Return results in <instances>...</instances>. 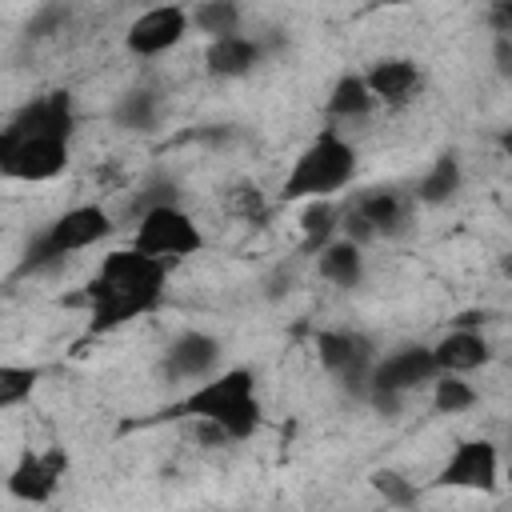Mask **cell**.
<instances>
[{"mask_svg":"<svg viewBox=\"0 0 512 512\" xmlns=\"http://www.w3.org/2000/svg\"><path fill=\"white\" fill-rule=\"evenodd\" d=\"M372 108H376V96H372L364 72H344V76L332 84L328 100H324V112H328L332 120H364Z\"/></svg>","mask_w":512,"mask_h":512,"instance_id":"cell-19","label":"cell"},{"mask_svg":"<svg viewBox=\"0 0 512 512\" xmlns=\"http://www.w3.org/2000/svg\"><path fill=\"white\" fill-rule=\"evenodd\" d=\"M240 16L244 12L232 0H204V4L192 8V28L204 32L208 44H212V40H224V36H240Z\"/></svg>","mask_w":512,"mask_h":512,"instance_id":"cell-22","label":"cell"},{"mask_svg":"<svg viewBox=\"0 0 512 512\" xmlns=\"http://www.w3.org/2000/svg\"><path fill=\"white\" fill-rule=\"evenodd\" d=\"M264 60V44L256 36H224V40H212L204 48V68L220 80H236V76H248L256 64Z\"/></svg>","mask_w":512,"mask_h":512,"instance_id":"cell-17","label":"cell"},{"mask_svg":"<svg viewBox=\"0 0 512 512\" xmlns=\"http://www.w3.org/2000/svg\"><path fill=\"white\" fill-rule=\"evenodd\" d=\"M368 484H372V492H376L388 508H412L416 496H420V488H416L400 468H376V472L368 476Z\"/></svg>","mask_w":512,"mask_h":512,"instance_id":"cell-26","label":"cell"},{"mask_svg":"<svg viewBox=\"0 0 512 512\" xmlns=\"http://www.w3.org/2000/svg\"><path fill=\"white\" fill-rule=\"evenodd\" d=\"M432 356L440 376H468L492 360V348L480 336V328H452L432 344Z\"/></svg>","mask_w":512,"mask_h":512,"instance_id":"cell-15","label":"cell"},{"mask_svg":"<svg viewBox=\"0 0 512 512\" xmlns=\"http://www.w3.org/2000/svg\"><path fill=\"white\" fill-rule=\"evenodd\" d=\"M500 148H504V152L512 156V132H504V136H500Z\"/></svg>","mask_w":512,"mask_h":512,"instance_id":"cell-31","label":"cell"},{"mask_svg":"<svg viewBox=\"0 0 512 512\" xmlns=\"http://www.w3.org/2000/svg\"><path fill=\"white\" fill-rule=\"evenodd\" d=\"M440 368H436V356L428 344H404V348H392L388 356L376 360L372 368V380H368V392H396V396H408L416 392L420 384H436Z\"/></svg>","mask_w":512,"mask_h":512,"instance_id":"cell-10","label":"cell"},{"mask_svg":"<svg viewBox=\"0 0 512 512\" xmlns=\"http://www.w3.org/2000/svg\"><path fill=\"white\" fill-rule=\"evenodd\" d=\"M168 288V264L152 260L136 248H112L100 268L92 272V280L84 284V300H88V316H92V332H112L120 324H132L148 312L160 308Z\"/></svg>","mask_w":512,"mask_h":512,"instance_id":"cell-1","label":"cell"},{"mask_svg":"<svg viewBox=\"0 0 512 512\" xmlns=\"http://www.w3.org/2000/svg\"><path fill=\"white\" fill-rule=\"evenodd\" d=\"M168 416H188L196 424H212L220 428L228 440H248L260 420V396H256V372L252 368H224L212 380L196 384L176 408H168Z\"/></svg>","mask_w":512,"mask_h":512,"instance_id":"cell-2","label":"cell"},{"mask_svg":"<svg viewBox=\"0 0 512 512\" xmlns=\"http://www.w3.org/2000/svg\"><path fill=\"white\" fill-rule=\"evenodd\" d=\"M72 164V140L0 132V172L24 184H48Z\"/></svg>","mask_w":512,"mask_h":512,"instance_id":"cell-6","label":"cell"},{"mask_svg":"<svg viewBox=\"0 0 512 512\" xmlns=\"http://www.w3.org/2000/svg\"><path fill=\"white\" fill-rule=\"evenodd\" d=\"M68 472V456L64 448H44V452H24L12 468H8V496L24 500V504H48Z\"/></svg>","mask_w":512,"mask_h":512,"instance_id":"cell-11","label":"cell"},{"mask_svg":"<svg viewBox=\"0 0 512 512\" xmlns=\"http://www.w3.org/2000/svg\"><path fill=\"white\" fill-rule=\"evenodd\" d=\"M504 484V472H500V448L484 436H468L460 440L448 460L436 468L432 476V488H456V492H496Z\"/></svg>","mask_w":512,"mask_h":512,"instance_id":"cell-8","label":"cell"},{"mask_svg":"<svg viewBox=\"0 0 512 512\" xmlns=\"http://www.w3.org/2000/svg\"><path fill=\"white\" fill-rule=\"evenodd\" d=\"M336 228H340V212H336L332 200L304 204V212H300V248L308 256H320L336 240Z\"/></svg>","mask_w":512,"mask_h":512,"instance_id":"cell-21","label":"cell"},{"mask_svg":"<svg viewBox=\"0 0 512 512\" xmlns=\"http://www.w3.org/2000/svg\"><path fill=\"white\" fill-rule=\"evenodd\" d=\"M316 356L328 376H336L340 388L368 396V380L376 368V344L356 328H324L316 336Z\"/></svg>","mask_w":512,"mask_h":512,"instance_id":"cell-7","label":"cell"},{"mask_svg":"<svg viewBox=\"0 0 512 512\" xmlns=\"http://www.w3.org/2000/svg\"><path fill=\"white\" fill-rule=\"evenodd\" d=\"M480 392L468 384V376H436L432 384V412L440 416H460L468 408H476Z\"/></svg>","mask_w":512,"mask_h":512,"instance_id":"cell-24","label":"cell"},{"mask_svg":"<svg viewBox=\"0 0 512 512\" xmlns=\"http://www.w3.org/2000/svg\"><path fill=\"white\" fill-rule=\"evenodd\" d=\"M112 232H116V224H112V216H108L104 204H76V208L60 212V216L28 244L20 272H48V268L64 264L72 252H84V248L108 240Z\"/></svg>","mask_w":512,"mask_h":512,"instance_id":"cell-4","label":"cell"},{"mask_svg":"<svg viewBox=\"0 0 512 512\" xmlns=\"http://www.w3.org/2000/svg\"><path fill=\"white\" fill-rule=\"evenodd\" d=\"M112 120H116L120 128H128V132H152L156 120H160V100H156V92H148V88L124 92V96L116 100V108H112Z\"/></svg>","mask_w":512,"mask_h":512,"instance_id":"cell-23","label":"cell"},{"mask_svg":"<svg viewBox=\"0 0 512 512\" xmlns=\"http://www.w3.org/2000/svg\"><path fill=\"white\" fill-rule=\"evenodd\" d=\"M220 340L212 332H200V328H184L168 348H164V360H160V372L168 380H180V384H204L216 376L220 368Z\"/></svg>","mask_w":512,"mask_h":512,"instance_id":"cell-12","label":"cell"},{"mask_svg":"<svg viewBox=\"0 0 512 512\" xmlns=\"http://www.w3.org/2000/svg\"><path fill=\"white\" fill-rule=\"evenodd\" d=\"M192 28V8H180V4H156V8H144L128 32H124V48L140 60H156L164 52H172Z\"/></svg>","mask_w":512,"mask_h":512,"instance_id":"cell-9","label":"cell"},{"mask_svg":"<svg viewBox=\"0 0 512 512\" xmlns=\"http://www.w3.org/2000/svg\"><path fill=\"white\" fill-rule=\"evenodd\" d=\"M504 484H508V492H512V464H508V472H504Z\"/></svg>","mask_w":512,"mask_h":512,"instance_id":"cell-32","label":"cell"},{"mask_svg":"<svg viewBox=\"0 0 512 512\" xmlns=\"http://www.w3.org/2000/svg\"><path fill=\"white\" fill-rule=\"evenodd\" d=\"M36 380H40V368H32V364H4L0 368V408L12 412L24 400H32Z\"/></svg>","mask_w":512,"mask_h":512,"instance_id":"cell-25","label":"cell"},{"mask_svg":"<svg viewBox=\"0 0 512 512\" xmlns=\"http://www.w3.org/2000/svg\"><path fill=\"white\" fill-rule=\"evenodd\" d=\"M316 272H320L324 284L352 292V288L364 284V248L340 236V240H332V244L316 256Z\"/></svg>","mask_w":512,"mask_h":512,"instance_id":"cell-18","label":"cell"},{"mask_svg":"<svg viewBox=\"0 0 512 512\" xmlns=\"http://www.w3.org/2000/svg\"><path fill=\"white\" fill-rule=\"evenodd\" d=\"M132 248L144 252V256H152V260L172 264V260L196 256L204 248V232H200V224L180 204H156V208H148L136 220Z\"/></svg>","mask_w":512,"mask_h":512,"instance_id":"cell-5","label":"cell"},{"mask_svg":"<svg viewBox=\"0 0 512 512\" xmlns=\"http://www.w3.org/2000/svg\"><path fill=\"white\" fill-rule=\"evenodd\" d=\"M496 68L500 72H512V36H496Z\"/></svg>","mask_w":512,"mask_h":512,"instance_id":"cell-29","label":"cell"},{"mask_svg":"<svg viewBox=\"0 0 512 512\" xmlns=\"http://www.w3.org/2000/svg\"><path fill=\"white\" fill-rule=\"evenodd\" d=\"M356 180V148L340 132H320L288 168L280 196L284 200H332Z\"/></svg>","mask_w":512,"mask_h":512,"instance_id":"cell-3","label":"cell"},{"mask_svg":"<svg viewBox=\"0 0 512 512\" xmlns=\"http://www.w3.org/2000/svg\"><path fill=\"white\" fill-rule=\"evenodd\" d=\"M488 24L496 36H512V0H500L488 8Z\"/></svg>","mask_w":512,"mask_h":512,"instance_id":"cell-28","label":"cell"},{"mask_svg":"<svg viewBox=\"0 0 512 512\" xmlns=\"http://www.w3.org/2000/svg\"><path fill=\"white\" fill-rule=\"evenodd\" d=\"M364 80H368L376 104H384V108H404V104H412V100L420 96V88H424V72H420L416 60H408V56H380V60L364 72Z\"/></svg>","mask_w":512,"mask_h":512,"instance_id":"cell-14","label":"cell"},{"mask_svg":"<svg viewBox=\"0 0 512 512\" xmlns=\"http://www.w3.org/2000/svg\"><path fill=\"white\" fill-rule=\"evenodd\" d=\"M364 400H368V404H372V408H376L380 416L396 420V416L404 412V400H408V396H396V392H368Z\"/></svg>","mask_w":512,"mask_h":512,"instance_id":"cell-27","label":"cell"},{"mask_svg":"<svg viewBox=\"0 0 512 512\" xmlns=\"http://www.w3.org/2000/svg\"><path fill=\"white\" fill-rule=\"evenodd\" d=\"M12 136H56V140H72L76 132V108H72V92L68 88H52L36 100H28L8 128Z\"/></svg>","mask_w":512,"mask_h":512,"instance_id":"cell-13","label":"cell"},{"mask_svg":"<svg viewBox=\"0 0 512 512\" xmlns=\"http://www.w3.org/2000/svg\"><path fill=\"white\" fill-rule=\"evenodd\" d=\"M500 272H504V276H508V280H512V248H508V252H504V256H500Z\"/></svg>","mask_w":512,"mask_h":512,"instance_id":"cell-30","label":"cell"},{"mask_svg":"<svg viewBox=\"0 0 512 512\" xmlns=\"http://www.w3.org/2000/svg\"><path fill=\"white\" fill-rule=\"evenodd\" d=\"M460 188H464V168H460L456 152H444V156H436V160L428 164V172L416 180L412 200H416V204H448Z\"/></svg>","mask_w":512,"mask_h":512,"instance_id":"cell-20","label":"cell"},{"mask_svg":"<svg viewBox=\"0 0 512 512\" xmlns=\"http://www.w3.org/2000/svg\"><path fill=\"white\" fill-rule=\"evenodd\" d=\"M412 204L416 200L408 192H400V188H372L352 204V212L364 216L376 236H400L408 228V220H412Z\"/></svg>","mask_w":512,"mask_h":512,"instance_id":"cell-16","label":"cell"}]
</instances>
